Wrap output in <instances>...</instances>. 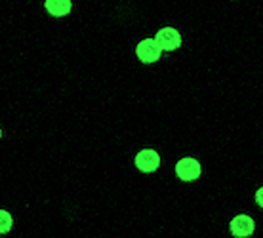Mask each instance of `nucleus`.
<instances>
[{
    "mask_svg": "<svg viewBox=\"0 0 263 238\" xmlns=\"http://www.w3.org/2000/svg\"><path fill=\"white\" fill-rule=\"evenodd\" d=\"M136 53L141 63L149 65V63H155V61L160 60V53H162V48L157 42V38H145L141 40L136 48Z\"/></svg>",
    "mask_w": 263,
    "mask_h": 238,
    "instance_id": "1",
    "label": "nucleus"
},
{
    "mask_svg": "<svg viewBox=\"0 0 263 238\" xmlns=\"http://www.w3.org/2000/svg\"><path fill=\"white\" fill-rule=\"evenodd\" d=\"M155 38H157V42L160 44V48H162L164 52H174V50H178V48L181 46V34H179L174 27L160 29Z\"/></svg>",
    "mask_w": 263,
    "mask_h": 238,
    "instance_id": "2",
    "label": "nucleus"
},
{
    "mask_svg": "<svg viewBox=\"0 0 263 238\" xmlns=\"http://www.w3.org/2000/svg\"><path fill=\"white\" fill-rule=\"evenodd\" d=\"M136 166H138L139 172L153 173L158 166H160V156H158L157 151H153V149H145V151L138 152V156H136Z\"/></svg>",
    "mask_w": 263,
    "mask_h": 238,
    "instance_id": "3",
    "label": "nucleus"
},
{
    "mask_svg": "<svg viewBox=\"0 0 263 238\" xmlns=\"http://www.w3.org/2000/svg\"><path fill=\"white\" fill-rule=\"evenodd\" d=\"M254 229H256V223H254V219L250 215L240 213V215L233 217V221H231V232H233V236L237 238L250 236L252 232H254Z\"/></svg>",
    "mask_w": 263,
    "mask_h": 238,
    "instance_id": "4",
    "label": "nucleus"
},
{
    "mask_svg": "<svg viewBox=\"0 0 263 238\" xmlns=\"http://www.w3.org/2000/svg\"><path fill=\"white\" fill-rule=\"evenodd\" d=\"M176 173L181 181H193L200 175V164L195 158H181L176 164Z\"/></svg>",
    "mask_w": 263,
    "mask_h": 238,
    "instance_id": "5",
    "label": "nucleus"
},
{
    "mask_svg": "<svg viewBox=\"0 0 263 238\" xmlns=\"http://www.w3.org/2000/svg\"><path fill=\"white\" fill-rule=\"evenodd\" d=\"M44 6H46L48 13L53 15V17H63L67 13L71 12V0H46L44 2Z\"/></svg>",
    "mask_w": 263,
    "mask_h": 238,
    "instance_id": "6",
    "label": "nucleus"
},
{
    "mask_svg": "<svg viewBox=\"0 0 263 238\" xmlns=\"http://www.w3.org/2000/svg\"><path fill=\"white\" fill-rule=\"evenodd\" d=\"M10 225H12V217H10V213L2 212V234H6L8 231H10Z\"/></svg>",
    "mask_w": 263,
    "mask_h": 238,
    "instance_id": "7",
    "label": "nucleus"
},
{
    "mask_svg": "<svg viewBox=\"0 0 263 238\" xmlns=\"http://www.w3.org/2000/svg\"><path fill=\"white\" fill-rule=\"evenodd\" d=\"M256 202L263 208V187H261V189H259V191L256 192Z\"/></svg>",
    "mask_w": 263,
    "mask_h": 238,
    "instance_id": "8",
    "label": "nucleus"
}]
</instances>
